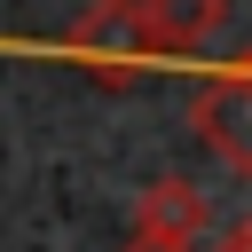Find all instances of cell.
Segmentation results:
<instances>
[{"mask_svg":"<svg viewBox=\"0 0 252 252\" xmlns=\"http://www.w3.org/2000/svg\"><path fill=\"white\" fill-rule=\"evenodd\" d=\"M197 134H205L213 158L252 173V71H220V79L197 87Z\"/></svg>","mask_w":252,"mask_h":252,"instance_id":"obj_2","label":"cell"},{"mask_svg":"<svg viewBox=\"0 0 252 252\" xmlns=\"http://www.w3.org/2000/svg\"><path fill=\"white\" fill-rule=\"evenodd\" d=\"M126 252H197V236H173V228H134Z\"/></svg>","mask_w":252,"mask_h":252,"instance_id":"obj_5","label":"cell"},{"mask_svg":"<svg viewBox=\"0 0 252 252\" xmlns=\"http://www.w3.org/2000/svg\"><path fill=\"white\" fill-rule=\"evenodd\" d=\"M71 55L94 71H134V63H150V39H142V0H87V16L71 24Z\"/></svg>","mask_w":252,"mask_h":252,"instance_id":"obj_1","label":"cell"},{"mask_svg":"<svg viewBox=\"0 0 252 252\" xmlns=\"http://www.w3.org/2000/svg\"><path fill=\"white\" fill-rule=\"evenodd\" d=\"M134 228H173V236H205V197L181 181V173H165V181H150L142 189V205H134Z\"/></svg>","mask_w":252,"mask_h":252,"instance_id":"obj_4","label":"cell"},{"mask_svg":"<svg viewBox=\"0 0 252 252\" xmlns=\"http://www.w3.org/2000/svg\"><path fill=\"white\" fill-rule=\"evenodd\" d=\"M228 0H142V39L150 55H197L213 32H220Z\"/></svg>","mask_w":252,"mask_h":252,"instance_id":"obj_3","label":"cell"}]
</instances>
